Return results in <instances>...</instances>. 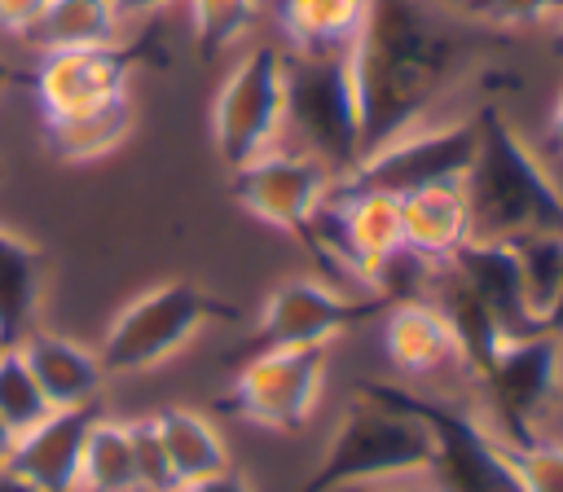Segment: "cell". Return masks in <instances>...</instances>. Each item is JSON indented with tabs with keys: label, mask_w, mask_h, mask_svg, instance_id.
<instances>
[{
	"label": "cell",
	"mask_w": 563,
	"mask_h": 492,
	"mask_svg": "<svg viewBox=\"0 0 563 492\" xmlns=\"http://www.w3.org/2000/svg\"><path fill=\"white\" fill-rule=\"evenodd\" d=\"M158 422V435H163V448H167V461H172V474H176V488L180 483H194V479H207L224 466H233L229 457V444L220 435V426L198 413V409H158L154 413Z\"/></svg>",
	"instance_id": "cell-21"
},
{
	"label": "cell",
	"mask_w": 563,
	"mask_h": 492,
	"mask_svg": "<svg viewBox=\"0 0 563 492\" xmlns=\"http://www.w3.org/2000/svg\"><path fill=\"white\" fill-rule=\"evenodd\" d=\"M119 31H123V22L110 9V0H48L44 18L26 44H35L40 53L97 48V44H119Z\"/></svg>",
	"instance_id": "cell-24"
},
{
	"label": "cell",
	"mask_w": 563,
	"mask_h": 492,
	"mask_svg": "<svg viewBox=\"0 0 563 492\" xmlns=\"http://www.w3.org/2000/svg\"><path fill=\"white\" fill-rule=\"evenodd\" d=\"M0 180H4V163H0Z\"/></svg>",
	"instance_id": "cell-40"
},
{
	"label": "cell",
	"mask_w": 563,
	"mask_h": 492,
	"mask_svg": "<svg viewBox=\"0 0 563 492\" xmlns=\"http://www.w3.org/2000/svg\"><path fill=\"white\" fill-rule=\"evenodd\" d=\"M0 492H35V488H31V483H22L18 474H9V470H4V474H0Z\"/></svg>",
	"instance_id": "cell-38"
},
{
	"label": "cell",
	"mask_w": 563,
	"mask_h": 492,
	"mask_svg": "<svg viewBox=\"0 0 563 492\" xmlns=\"http://www.w3.org/2000/svg\"><path fill=\"white\" fill-rule=\"evenodd\" d=\"M150 57L145 40L132 44H97V48H57V53H40L35 66V101H40V119L44 123H62L88 110H101L119 97H132V70L136 62Z\"/></svg>",
	"instance_id": "cell-13"
},
{
	"label": "cell",
	"mask_w": 563,
	"mask_h": 492,
	"mask_svg": "<svg viewBox=\"0 0 563 492\" xmlns=\"http://www.w3.org/2000/svg\"><path fill=\"white\" fill-rule=\"evenodd\" d=\"M167 4H176V0H110V9L119 13V22H145V18H158Z\"/></svg>",
	"instance_id": "cell-33"
},
{
	"label": "cell",
	"mask_w": 563,
	"mask_h": 492,
	"mask_svg": "<svg viewBox=\"0 0 563 492\" xmlns=\"http://www.w3.org/2000/svg\"><path fill=\"white\" fill-rule=\"evenodd\" d=\"M286 53V132L299 149L343 171L361 158V119L347 79V53Z\"/></svg>",
	"instance_id": "cell-9"
},
{
	"label": "cell",
	"mask_w": 563,
	"mask_h": 492,
	"mask_svg": "<svg viewBox=\"0 0 563 492\" xmlns=\"http://www.w3.org/2000/svg\"><path fill=\"white\" fill-rule=\"evenodd\" d=\"M471 382L501 439L545 435V422L563 400V343L541 329L515 334Z\"/></svg>",
	"instance_id": "cell-8"
},
{
	"label": "cell",
	"mask_w": 563,
	"mask_h": 492,
	"mask_svg": "<svg viewBox=\"0 0 563 492\" xmlns=\"http://www.w3.org/2000/svg\"><path fill=\"white\" fill-rule=\"evenodd\" d=\"M128 426H132V457H136L141 492H176V474H172V461H167V448H163L154 413L128 417Z\"/></svg>",
	"instance_id": "cell-30"
},
{
	"label": "cell",
	"mask_w": 563,
	"mask_h": 492,
	"mask_svg": "<svg viewBox=\"0 0 563 492\" xmlns=\"http://www.w3.org/2000/svg\"><path fill=\"white\" fill-rule=\"evenodd\" d=\"M554 48L563 53V9H559V18H554Z\"/></svg>",
	"instance_id": "cell-39"
},
{
	"label": "cell",
	"mask_w": 563,
	"mask_h": 492,
	"mask_svg": "<svg viewBox=\"0 0 563 492\" xmlns=\"http://www.w3.org/2000/svg\"><path fill=\"white\" fill-rule=\"evenodd\" d=\"M330 347H260L233 373L220 409L273 435H295L321 409Z\"/></svg>",
	"instance_id": "cell-10"
},
{
	"label": "cell",
	"mask_w": 563,
	"mask_h": 492,
	"mask_svg": "<svg viewBox=\"0 0 563 492\" xmlns=\"http://www.w3.org/2000/svg\"><path fill=\"white\" fill-rule=\"evenodd\" d=\"M462 290L493 316L501 321L510 334H532L537 321L528 312V294H523V272H519V250L515 242L501 237H471L453 250V259L444 264Z\"/></svg>",
	"instance_id": "cell-15"
},
{
	"label": "cell",
	"mask_w": 563,
	"mask_h": 492,
	"mask_svg": "<svg viewBox=\"0 0 563 492\" xmlns=\"http://www.w3.org/2000/svg\"><path fill=\"white\" fill-rule=\"evenodd\" d=\"M369 0H277V26L290 53H347Z\"/></svg>",
	"instance_id": "cell-20"
},
{
	"label": "cell",
	"mask_w": 563,
	"mask_h": 492,
	"mask_svg": "<svg viewBox=\"0 0 563 492\" xmlns=\"http://www.w3.org/2000/svg\"><path fill=\"white\" fill-rule=\"evenodd\" d=\"M286 132V53L268 40L251 44L211 97V145L216 158L233 171Z\"/></svg>",
	"instance_id": "cell-7"
},
{
	"label": "cell",
	"mask_w": 563,
	"mask_h": 492,
	"mask_svg": "<svg viewBox=\"0 0 563 492\" xmlns=\"http://www.w3.org/2000/svg\"><path fill=\"white\" fill-rule=\"evenodd\" d=\"M462 189L475 237L519 242L532 233H563V185L501 105L475 110V158Z\"/></svg>",
	"instance_id": "cell-2"
},
{
	"label": "cell",
	"mask_w": 563,
	"mask_h": 492,
	"mask_svg": "<svg viewBox=\"0 0 563 492\" xmlns=\"http://www.w3.org/2000/svg\"><path fill=\"white\" fill-rule=\"evenodd\" d=\"M475 158V114L471 119H422L378 149L361 154L352 167L334 171L330 189H374L405 198L427 185H462Z\"/></svg>",
	"instance_id": "cell-6"
},
{
	"label": "cell",
	"mask_w": 563,
	"mask_h": 492,
	"mask_svg": "<svg viewBox=\"0 0 563 492\" xmlns=\"http://www.w3.org/2000/svg\"><path fill=\"white\" fill-rule=\"evenodd\" d=\"M391 299L387 290H339L321 277H286L260 303L246 347H330L339 334L383 316Z\"/></svg>",
	"instance_id": "cell-11"
},
{
	"label": "cell",
	"mask_w": 563,
	"mask_h": 492,
	"mask_svg": "<svg viewBox=\"0 0 563 492\" xmlns=\"http://www.w3.org/2000/svg\"><path fill=\"white\" fill-rule=\"evenodd\" d=\"M44 290H48L44 246L0 224V347L22 343L40 325Z\"/></svg>",
	"instance_id": "cell-19"
},
{
	"label": "cell",
	"mask_w": 563,
	"mask_h": 492,
	"mask_svg": "<svg viewBox=\"0 0 563 492\" xmlns=\"http://www.w3.org/2000/svg\"><path fill=\"white\" fill-rule=\"evenodd\" d=\"M18 351H22L26 369L35 373V382L48 395L53 409H97L101 404L106 369H101L97 347H88V343H79L70 334L35 325L18 343Z\"/></svg>",
	"instance_id": "cell-17"
},
{
	"label": "cell",
	"mask_w": 563,
	"mask_h": 492,
	"mask_svg": "<svg viewBox=\"0 0 563 492\" xmlns=\"http://www.w3.org/2000/svg\"><path fill=\"white\" fill-rule=\"evenodd\" d=\"M519 250V272H523V294L532 321H541L563 286V233H532L515 242Z\"/></svg>",
	"instance_id": "cell-27"
},
{
	"label": "cell",
	"mask_w": 563,
	"mask_h": 492,
	"mask_svg": "<svg viewBox=\"0 0 563 492\" xmlns=\"http://www.w3.org/2000/svg\"><path fill=\"white\" fill-rule=\"evenodd\" d=\"M466 70V40L418 0H369L347 48V79L361 119V154L431 119Z\"/></svg>",
	"instance_id": "cell-1"
},
{
	"label": "cell",
	"mask_w": 563,
	"mask_h": 492,
	"mask_svg": "<svg viewBox=\"0 0 563 492\" xmlns=\"http://www.w3.org/2000/svg\"><path fill=\"white\" fill-rule=\"evenodd\" d=\"M383 351H387L391 369L413 382L466 373L462 343H457L444 308L422 294H396L383 308Z\"/></svg>",
	"instance_id": "cell-14"
},
{
	"label": "cell",
	"mask_w": 563,
	"mask_h": 492,
	"mask_svg": "<svg viewBox=\"0 0 563 492\" xmlns=\"http://www.w3.org/2000/svg\"><path fill=\"white\" fill-rule=\"evenodd\" d=\"M563 0H453V13L462 22L488 26V31H532L554 22Z\"/></svg>",
	"instance_id": "cell-28"
},
{
	"label": "cell",
	"mask_w": 563,
	"mask_h": 492,
	"mask_svg": "<svg viewBox=\"0 0 563 492\" xmlns=\"http://www.w3.org/2000/svg\"><path fill=\"white\" fill-rule=\"evenodd\" d=\"M79 492H141L128 417H92L79 452Z\"/></svg>",
	"instance_id": "cell-23"
},
{
	"label": "cell",
	"mask_w": 563,
	"mask_h": 492,
	"mask_svg": "<svg viewBox=\"0 0 563 492\" xmlns=\"http://www.w3.org/2000/svg\"><path fill=\"white\" fill-rule=\"evenodd\" d=\"M97 409H53L44 422L18 435L9 474L35 492H79V452Z\"/></svg>",
	"instance_id": "cell-16"
},
{
	"label": "cell",
	"mask_w": 563,
	"mask_h": 492,
	"mask_svg": "<svg viewBox=\"0 0 563 492\" xmlns=\"http://www.w3.org/2000/svg\"><path fill=\"white\" fill-rule=\"evenodd\" d=\"M13 444H18V435L0 422V474H4V470H9V461H13Z\"/></svg>",
	"instance_id": "cell-37"
},
{
	"label": "cell",
	"mask_w": 563,
	"mask_h": 492,
	"mask_svg": "<svg viewBox=\"0 0 563 492\" xmlns=\"http://www.w3.org/2000/svg\"><path fill=\"white\" fill-rule=\"evenodd\" d=\"M176 492H255V483L242 474V470H233V466H224V470H216V474H207V479H194V483H180Z\"/></svg>",
	"instance_id": "cell-32"
},
{
	"label": "cell",
	"mask_w": 563,
	"mask_h": 492,
	"mask_svg": "<svg viewBox=\"0 0 563 492\" xmlns=\"http://www.w3.org/2000/svg\"><path fill=\"white\" fill-rule=\"evenodd\" d=\"M48 0H0V35L13 40H31V31L40 26Z\"/></svg>",
	"instance_id": "cell-31"
},
{
	"label": "cell",
	"mask_w": 563,
	"mask_h": 492,
	"mask_svg": "<svg viewBox=\"0 0 563 492\" xmlns=\"http://www.w3.org/2000/svg\"><path fill=\"white\" fill-rule=\"evenodd\" d=\"M233 316H238L233 303L216 299L211 290L194 281H154L110 316L97 343L101 369L106 378H132V373L163 369L211 321H233Z\"/></svg>",
	"instance_id": "cell-5"
},
{
	"label": "cell",
	"mask_w": 563,
	"mask_h": 492,
	"mask_svg": "<svg viewBox=\"0 0 563 492\" xmlns=\"http://www.w3.org/2000/svg\"><path fill=\"white\" fill-rule=\"evenodd\" d=\"M330 180H334V171L321 158H312L308 149L273 145L260 158L229 171V198L260 224L286 233L303 246L308 228H312V211L330 193Z\"/></svg>",
	"instance_id": "cell-12"
},
{
	"label": "cell",
	"mask_w": 563,
	"mask_h": 492,
	"mask_svg": "<svg viewBox=\"0 0 563 492\" xmlns=\"http://www.w3.org/2000/svg\"><path fill=\"white\" fill-rule=\"evenodd\" d=\"M559 409H563V400H559Z\"/></svg>",
	"instance_id": "cell-41"
},
{
	"label": "cell",
	"mask_w": 563,
	"mask_h": 492,
	"mask_svg": "<svg viewBox=\"0 0 563 492\" xmlns=\"http://www.w3.org/2000/svg\"><path fill=\"white\" fill-rule=\"evenodd\" d=\"M255 22H260V0H189L194 44L207 62L238 48L255 31Z\"/></svg>",
	"instance_id": "cell-25"
},
{
	"label": "cell",
	"mask_w": 563,
	"mask_h": 492,
	"mask_svg": "<svg viewBox=\"0 0 563 492\" xmlns=\"http://www.w3.org/2000/svg\"><path fill=\"white\" fill-rule=\"evenodd\" d=\"M136 127V110L132 97H119L101 110L62 119V123H44V145L57 163H97L106 154H114Z\"/></svg>",
	"instance_id": "cell-22"
},
{
	"label": "cell",
	"mask_w": 563,
	"mask_h": 492,
	"mask_svg": "<svg viewBox=\"0 0 563 492\" xmlns=\"http://www.w3.org/2000/svg\"><path fill=\"white\" fill-rule=\"evenodd\" d=\"M431 457H435V439L418 417L356 391L343 404L317 466L295 492H343V488L422 479L431 470Z\"/></svg>",
	"instance_id": "cell-4"
},
{
	"label": "cell",
	"mask_w": 563,
	"mask_h": 492,
	"mask_svg": "<svg viewBox=\"0 0 563 492\" xmlns=\"http://www.w3.org/2000/svg\"><path fill=\"white\" fill-rule=\"evenodd\" d=\"M545 145L563 158V88H559V97H554V105L545 114Z\"/></svg>",
	"instance_id": "cell-34"
},
{
	"label": "cell",
	"mask_w": 563,
	"mask_h": 492,
	"mask_svg": "<svg viewBox=\"0 0 563 492\" xmlns=\"http://www.w3.org/2000/svg\"><path fill=\"white\" fill-rule=\"evenodd\" d=\"M506 448H510L523 492H563V439L545 431L528 439H506Z\"/></svg>",
	"instance_id": "cell-29"
},
{
	"label": "cell",
	"mask_w": 563,
	"mask_h": 492,
	"mask_svg": "<svg viewBox=\"0 0 563 492\" xmlns=\"http://www.w3.org/2000/svg\"><path fill=\"white\" fill-rule=\"evenodd\" d=\"M48 413H53V404H48V395L40 391L35 373L26 369L18 343L0 347V422H4L13 435H22V431H31L35 422H44Z\"/></svg>",
	"instance_id": "cell-26"
},
{
	"label": "cell",
	"mask_w": 563,
	"mask_h": 492,
	"mask_svg": "<svg viewBox=\"0 0 563 492\" xmlns=\"http://www.w3.org/2000/svg\"><path fill=\"white\" fill-rule=\"evenodd\" d=\"M537 329L563 343V286H559V294H554V303H550V312H545V316L537 321Z\"/></svg>",
	"instance_id": "cell-35"
},
{
	"label": "cell",
	"mask_w": 563,
	"mask_h": 492,
	"mask_svg": "<svg viewBox=\"0 0 563 492\" xmlns=\"http://www.w3.org/2000/svg\"><path fill=\"white\" fill-rule=\"evenodd\" d=\"M356 391L405 409L431 431L435 457H431V470L422 474L427 488L435 492H523L510 448L488 422V413L479 409V400H453V395L400 387L387 378H365L356 382Z\"/></svg>",
	"instance_id": "cell-3"
},
{
	"label": "cell",
	"mask_w": 563,
	"mask_h": 492,
	"mask_svg": "<svg viewBox=\"0 0 563 492\" xmlns=\"http://www.w3.org/2000/svg\"><path fill=\"white\" fill-rule=\"evenodd\" d=\"M405 259L422 272H440L462 242H471V202L462 185H427L400 198Z\"/></svg>",
	"instance_id": "cell-18"
},
{
	"label": "cell",
	"mask_w": 563,
	"mask_h": 492,
	"mask_svg": "<svg viewBox=\"0 0 563 492\" xmlns=\"http://www.w3.org/2000/svg\"><path fill=\"white\" fill-rule=\"evenodd\" d=\"M343 492H435L422 479H400V483H369V488H343Z\"/></svg>",
	"instance_id": "cell-36"
}]
</instances>
